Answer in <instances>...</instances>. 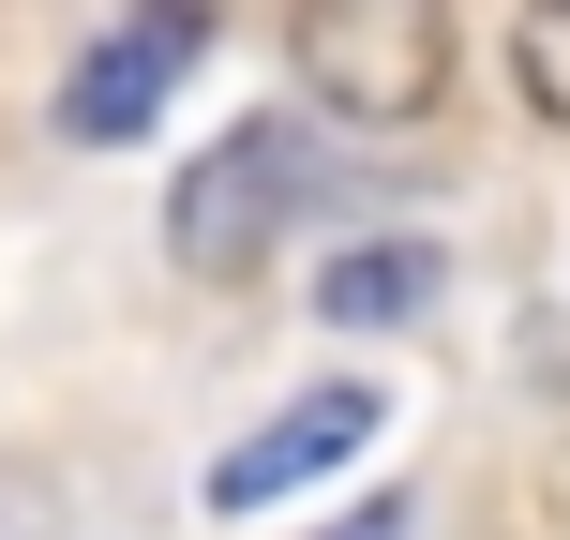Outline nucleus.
I'll return each instance as SVG.
<instances>
[{
    "mask_svg": "<svg viewBox=\"0 0 570 540\" xmlns=\"http://www.w3.org/2000/svg\"><path fill=\"white\" fill-rule=\"evenodd\" d=\"M495 60H511L525 120H556V136H570V0H525V16L495 30Z\"/></svg>",
    "mask_w": 570,
    "mask_h": 540,
    "instance_id": "obj_6",
    "label": "nucleus"
},
{
    "mask_svg": "<svg viewBox=\"0 0 570 540\" xmlns=\"http://www.w3.org/2000/svg\"><path fill=\"white\" fill-rule=\"evenodd\" d=\"M196 60H210V16H136V30H90L46 120H60L76 150H136L150 120H166V90L196 76Z\"/></svg>",
    "mask_w": 570,
    "mask_h": 540,
    "instance_id": "obj_4",
    "label": "nucleus"
},
{
    "mask_svg": "<svg viewBox=\"0 0 570 540\" xmlns=\"http://www.w3.org/2000/svg\"><path fill=\"white\" fill-rule=\"evenodd\" d=\"M315 540H405V495H361V511H331Z\"/></svg>",
    "mask_w": 570,
    "mask_h": 540,
    "instance_id": "obj_7",
    "label": "nucleus"
},
{
    "mask_svg": "<svg viewBox=\"0 0 570 540\" xmlns=\"http://www.w3.org/2000/svg\"><path fill=\"white\" fill-rule=\"evenodd\" d=\"M315 180H331V166H315V120H240V136H210L196 166H180V196H166V256L210 271V285L256 271L271 226L315 196Z\"/></svg>",
    "mask_w": 570,
    "mask_h": 540,
    "instance_id": "obj_2",
    "label": "nucleus"
},
{
    "mask_svg": "<svg viewBox=\"0 0 570 540\" xmlns=\"http://www.w3.org/2000/svg\"><path fill=\"white\" fill-rule=\"evenodd\" d=\"M285 76H301L315 120H361V136H405L451 90V16L435 0H301L285 16Z\"/></svg>",
    "mask_w": 570,
    "mask_h": 540,
    "instance_id": "obj_1",
    "label": "nucleus"
},
{
    "mask_svg": "<svg viewBox=\"0 0 570 540\" xmlns=\"http://www.w3.org/2000/svg\"><path fill=\"white\" fill-rule=\"evenodd\" d=\"M435 285H451V256H435V240H345L331 271H315V315H331V331H405V315H435Z\"/></svg>",
    "mask_w": 570,
    "mask_h": 540,
    "instance_id": "obj_5",
    "label": "nucleus"
},
{
    "mask_svg": "<svg viewBox=\"0 0 570 540\" xmlns=\"http://www.w3.org/2000/svg\"><path fill=\"white\" fill-rule=\"evenodd\" d=\"M375 435H391V391H375V375H315V391H285L256 435H226V451H210L196 495H210L226 526H240V511H285L301 481H345Z\"/></svg>",
    "mask_w": 570,
    "mask_h": 540,
    "instance_id": "obj_3",
    "label": "nucleus"
}]
</instances>
